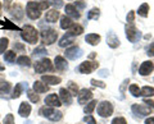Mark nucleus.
I'll return each instance as SVG.
<instances>
[{"instance_id":"f257e3e1","label":"nucleus","mask_w":154,"mask_h":124,"mask_svg":"<svg viewBox=\"0 0 154 124\" xmlns=\"http://www.w3.org/2000/svg\"><path fill=\"white\" fill-rule=\"evenodd\" d=\"M21 37L28 44H36L38 40V33L33 26L27 25L21 30Z\"/></svg>"},{"instance_id":"f03ea898","label":"nucleus","mask_w":154,"mask_h":124,"mask_svg":"<svg viewBox=\"0 0 154 124\" xmlns=\"http://www.w3.org/2000/svg\"><path fill=\"white\" fill-rule=\"evenodd\" d=\"M40 114H41L42 117H45V118L49 119V120H53V122L60 120L62 117H63V114H62L60 111L55 110V109L51 108V106H44V108H41L40 109Z\"/></svg>"},{"instance_id":"7ed1b4c3","label":"nucleus","mask_w":154,"mask_h":124,"mask_svg":"<svg viewBox=\"0 0 154 124\" xmlns=\"http://www.w3.org/2000/svg\"><path fill=\"white\" fill-rule=\"evenodd\" d=\"M57 39H58V32L55 30L49 28V30H45V31L41 32V40H42V42H44L45 45L54 44V42L57 41Z\"/></svg>"},{"instance_id":"20e7f679","label":"nucleus","mask_w":154,"mask_h":124,"mask_svg":"<svg viewBox=\"0 0 154 124\" xmlns=\"http://www.w3.org/2000/svg\"><path fill=\"white\" fill-rule=\"evenodd\" d=\"M98 114L102 118H108L113 114V105L109 101H103L98 105Z\"/></svg>"},{"instance_id":"39448f33","label":"nucleus","mask_w":154,"mask_h":124,"mask_svg":"<svg viewBox=\"0 0 154 124\" xmlns=\"http://www.w3.org/2000/svg\"><path fill=\"white\" fill-rule=\"evenodd\" d=\"M98 66H99L98 61H84V63H81L79 65L77 70L82 74H90L91 72H94Z\"/></svg>"},{"instance_id":"423d86ee","label":"nucleus","mask_w":154,"mask_h":124,"mask_svg":"<svg viewBox=\"0 0 154 124\" xmlns=\"http://www.w3.org/2000/svg\"><path fill=\"white\" fill-rule=\"evenodd\" d=\"M46 70H53V64L49 59L44 58V59L36 61V64H35V72L36 73H44Z\"/></svg>"},{"instance_id":"0eeeda50","label":"nucleus","mask_w":154,"mask_h":124,"mask_svg":"<svg viewBox=\"0 0 154 124\" xmlns=\"http://www.w3.org/2000/svg\"><path fill=\"white\" fill-rule=\"evenodd\" d=\"M126 37L130 42H136L141 37V32L137 31L134 25H127L126 26Z\"/></svg>"},{"instance_id":"6e6552de","label":"nucleus","mask_w":154,"mask_h":124,"mask_svg":"<svg viewBox=\"0 0 154 124\" xmlns=\"http://www.w3.org/2000/svg\"><path fill=\"white\" fill-rule=\"evenodd\" d=\"M131 110L134 114H136L137 117H146L150 114V108L146 106V105H139V104H135L132 105Z\"/></svg>"},{"instance_id":"1a4fd4ad","label":"nucleus","mask_w":154,"mask_h":124,"mask_svg":"<svg viewBox=\"0 0 154 124\" xmlns=\"http://www.w3.org/2000/svg\"><path fill=\"white\" fill-rule=\"evenodd\" d=\"M82 54H84V52H82V50H81L79 46H72V47H69V49L66 50V56L68 59H71V60H76V59L81 58Z\"/></svg>"},{"instance_id":"9d476101","label":"nucleus","mask_w":154,"mask_h":124,"mask_svg":"<svg viewBox=\"0 0 154 124\" xmlns=\"http://www.w3.org/2000/svg\"><path fill=\"white\" fill-rule=\"evenodd\" d=\"M153 70H154V64L152 63L150 60H146L140 65V68H139V73H140L141 75H148V74H150Z\"/></svg>"},{"instance_id":"9b49d317","label":"nucleus","mask_w":154,"mask_h":124,"mask_svg":"<svg viewBox=\"0 0 154 124\" xmlns=\"http://www.w3.org/2000/svg\"><path fill=\"white\" fill-rule=\"evenodd\" d=\"M93 99V92L88 88H82L79 92V102L80 104H88L89 100Z\"/></svg>"},{"instance_id":"f8f14e48","label":"nucleus","mask_w":154,"mask_h":124,"mask_svg":"<svg viewBox=\"0 0 154 124\" xmlns=\"http://www.w3.org/2000/svg\"><path fill=\"white\" fill-rule=\"evenodd\" d=\"M45 104L48 105V106H51V108H55V106L58 108V106H60L62 105L59 97H58L55 93H51V95H49V96H46Z\"/></svg>"},{"instance_id":"ddd939ff","label":"nucleus","mask_w":154,"mask_h":124,"mask_svg":"<svg viewBox=\"0 0 154 124\" xmlns=\"http://www.w3.org/2000/svg\"><path fill=\"white\" fill-rule=\"evenodd\" d=\"M59 95H60V100L62 102L66 105H71L72 104V95L67 88H60L59 90Z\"/></svg>"},{"instance_id":"4468645a","label":"nucleus","mask_w":154,"mask_h":124,"mask_svg":"<svg viewBox=\"0 0 154 124\" xmlns=\"http://www.w3.org/2000/svg\"><path fill=\"white\" fill-rule=\"evenodd\" d=\"M27 87H28V86H27V82H21V83H18L16 87H14V90H13L12 99H18L19 96H21V93H22L23 90H28Z\"/></svg>"},{"instance_id":"2eb2a0df","label":"nucleus","mask_w":154,"mask_h":124,"mask_svg":"<svg viewBox=\"0 0 154 124\" xmlns=\"http://www.w3.org/2000/svg\"><path fill=\"white\" fill-rule=\"evenodd\" d=\"M11 14H12L14 18H16V19H21V18L23 17V14H25L22 5H19V4H16V5H13V7L11 8Z\"/></svg>"},{"instance_id":"dca6fc26","label":"nucleus","mask_w":154,"mask_h":124,"mask_svg":"<svg viewBox=\"0 0 154 124\" xmlns=\"http://www.w3.org/2000/svg\"><path fill=\"white\" fill-rule=\"evenodd\" d=\"M66 14L71 18H75V19H79L80 18V13L77 12V9L75 5H72V4H67L66 5Z\"/></svg>"},{"instance_id":"f3484780","label":"nucleus","mask_w":154,"mask_h":124,"mask_svg":"<svg viewBox=\"0 0 154 124\" xmlns=\"http://www.w3.org/2000/svg\"><path fill=\"white\" fill-rule=\"evenodd\" d=\"M18 114L23 118H27L28 115L31 114V105L27 104V102H22L19 105V110H18Z\"/></svg>"},{"instance_id":"a211bd4d","label":"nucleus","mask_w":154,"mask_h":124,"mask_svg":"<svg viewBox=\"0 0 154 124\" xmlns=\"http://www.w3.org/2000/svg\"><path fill=\"white\" fill-rule=\"evenodd\" d=\"M54 63H55V68H57L58 70H66L67 68H68L67 60L63 58V56H55Z\"/></svg>"},{"instance_id":"6ab92c4d","label":"nucleus","mask_w":154,"mask_h":124,"mask_svg":"<svg viewBox=\"0 0 154 124\" xmlns=\"http://www.w3.org/2000/svg\"><path fill=\"white\" fill-rule=\"evenodd\" d=\"M41 81L48 84H59L62 82V78L57 77V75H42Z\"/></svg>"},{"instance_id":"aec40b11","label":"nucleus","mask_w":154,"mask_h":124,"mask_svg":"<svg viewBox=\"0 0 154 124\" xmlns=\"http://www.w3.org/2000/svg\"><path fill=\"white\" fill-rule=\"evenodd\" d=\"M107 44L112 47V49H116L118 45H119V40H118V37L114 35V33L110 31L108 33V36H107Z\"/></svg>"},{"instance_id":"412c9836","label":"nucleus","mask_w":154,"mask_h":124,"mask_svg":"<svg viewBox=\"0 0 154 124\" xmlns=\"http://www.w3.org/2000/svg\"><path fill=\"white\" fill-rule=\"evenodd\" d=\"M58 18H59V12H58L57 9H51V10L46 12V14H45V21L46 22L54 23V22H57Z\"/></svg>"},{"instance_id":"4be33fe9","label":"nucleus","mask_w":154,"mask_h":124,"mask_svg":"<svg viewBox=\"0 0 154 124\" xmlns=\"http://www.w3.org/2000/svg\"><path fill=\"white\" fill-rule=\"evenodd\" d=\"M48 90H49V87H48L46 83H44L42 81H36V82L33 83V91L37 93H44Z\"/></svg>"},{"instance_id":"5701e85b","label":"nucleus","mask_w":154,"mask_h":124,"mask_svg":"<svg viewBox=\"0 0 154 124\" xmlns=\"http://www.w3.org/2000/svg\"><path fill=\"white\" fill-rule=\"evenodd\" d=\"M85 40H86V42H88V44L95 46V45H98L99 42H100L102 37H100L99 35H96V33H89V35H86Z\"/></svg>"},{"instance_id":"b1692460","label":"nucleus","mask_w":154,"mask_h":124,"mask_svg":"<svg viewBox=\"0 0 154 124\" xmlns=\"http://www.w3.org/2000/svg\"><path fill=\"white\" fill-rule=\"evenodd\" d=\"M27 7L38 9V10H44V9H46L49 7V3H46V1H28Z\"/></svg>"},{"instance_id":"393cba45","label":"nucleus","mask_w":154,"mask_h":124,"mask_svg":"<svg viewBox=\"0 0 154 124\" xmlns=\"http://www.w3.org/2000/svg\"><path fill=\"white\" fill-rule=\"evenodd\" d=\"M27 16L30 19H38V18L41 17V10L31 8V7H27Z\"/></svg>"},{"instance_id":"a878e982","label":"nucleus","mask_w":154,"mask_h":124,"mask_svg":"<svg viewBox=\"0 0 154 124\" xmlns=\"http://www.w3.org/2000/svg\"><path fill=\"white\" fill-rule=\"evenodd\" d=\"M11 88H12L11 83L7 82V81L0 83V97H5V95L11 92Z\"/></svg>"},{"instance_id":"bb28decb","label":"nucleus","mask_w":154,"mask_h":124,"mask_svg":"<svg viewBox=\"0 0 154 124\" xmlns=\"http://www.w3.org/2000/svg\"><path fill=\"white\" fill-rule=\"evenodd\" d=\"M84 32V28H82V26H80V25H76V23H73L72 25V27L69 28V35L71 36H79V35H81V33Z\"/></svg>"},{"instance_id":"cd10ccee","label":"nucleus","mask_w":154,"mask_h":124,"mask_svg":"<svg viewBox=\"0 0 154 124\" xmlns=\"http://www.w3.org/2000/svg\"><path fill=\"white\" fill-rule=\"evenodd\" d=\"M72 19L69 17H67V16H64V17H62V19H60V27L63 28V30H69V28L72 27Z\"/></svg>"},{"instance_id":"c85d7f7f","label":"nucleus","mask_w":154,"mask_h":124,"mask_svg":"<svg viewBox=\"0 0 154 124\" xmlns=\"http://www.w3.org/2000/svg\"><path fill=\"white\" fill-rule=\"evenodd\" d=\"M72 42H73V39H72V36L69 35V33H67V35H64L63 37H62V40L59 41V46L60 47H66L71 45Z\"/></svg>"},{"instance_id":"c756f323","label":"nucleus","mask_w":154,"mask_h":124,"mask_svg":"<svg viewBox=\"0 0 154 124\" xmlns=\"http://www.w3.org/2000/svg\"><path fill=\"white\" fill-rule=\"evenodd\" d=\"M0 25H2L4 28H8V30H14V31H21V28H19L18 26H16V25H13V23L11 22V21H8V19H5V21H0Z\"/></svg>"},{"instance_id":"7c9ffc66","label":"nucleus","mask_w":154,"mask_h":124,"mask_svg":"<svg viewBox=\"0 0 154 124\" xmlns=\"http://www.w3.org/2000/svg\"><path fill=\"white\" fill-rule=\"evenodd\" d=\"M137 13H139V16H141V17H148V13H149V5L146 3H144V4H141L140 7H139V9H137Z\"/></svg>"},{"instance_id":"2f4dec72","label":"nucleus","mask_w":154,"mask_h":124,"mask_svg":"<svg viewBox=\"0 0 154 124\" xmlns=\"http://www.w3.org/2000/svg\"><path fill=\"white\" fill-rule=\"evenodd\" d=\"M17 63L19 65H23V66H30L31 65V59L28 58V56H26V55H22V56H19V58L17 59Z\"/></svg>"},{"instance_id":"473e14b6","label":"nucleus","mask_w":154,"mask_h":124,"mask_svg":"<svg viewBox=\"0 0 154 124\" xmlns=\"http://www.w3.org/2000/svg\"><path fill=\"white\" fill-rule=\"evenodd\" d=\"M100 16V9L99 8H93L88 13V19H98Z\"/></svg>"},{"instance_id":"72a5a7b5","label":"nucleus","mask_w":154,"mask_h":124,"mask_svg":"<svg viewBox=\"0 0 154 124\" xmlns=\"http://www.w3.org/2000/svg\"><path fill=\"white\" fill-rule=\"evenodd\" d=\"M140 95L141 96H153L154 95V88L149 87V86H144V87L140 90Z\"/></svg>"},{"instance_id":"f704fd0d","label":"nucleus","mask_w":154,"mask_h":124,"mask_svg":"<svg viewBox=\"0 0 154 124\" xmlns=\"http://www.w3.org/2000/svg\"><path fill=\"white\" fill-rule=\"evenodd\" d=\"M4 60L7 61V63H13V61H16V52L14 51H5V55H4Z\"/></svg>"},{"instance_id":"c9c22d12","label":"nucleus","mask_w":154,"mask_h":124,"mask_svg":"<svg viewBox=\"0 0 154 124\" xmlns=\"http://www.w3.org/2000/svg\"><path fill=\"white\" fill-rule=\"evenodd\" d=\"M96 104H98V102H96L95 100H93V101L88 102V105H86V106L84 108V111L89 115V114H91V113L94 111V109H95V106H96Z\"/></svg>"},{"instance_id":"e433bc0d","label":"nucleus","mask_w":154,"mask_h":124,"mask_svg":"<svg viewBox=\"0 0 154 124\" xmlns=\"http://www.w3.org/2000/svg\"><path fill=\"white\" fill-rule=\"evenodd\" d=\"M8 45H9V40L7 37H2V39H0V54L5 52Z\"/></svg>"},{"instance_id":"4c0bfd02","label":"nucleus","mask_w":154,"mask_h":124,"mask_svg":"<svg viewBox=\"0 0 154 124\" xmlns=\"http://www.w3.org/2000/svg\"><path fill=\"white\" fill-rule=\"evenodd\" d=\"M27 96L32 102H35V104L38 102V100H40L38 99V95H36V92L33 91V90H27Z\"/></svg>"},{"instance_id":"58836bf2","label":"nucleus","mask_w":154,"mask_h":124,"mask_svg":"<svg viewBox=\"0 0 154 124\" xmlns=\"http://www.w3.org/2000/svg\"><path fill=\"white\" fill-rule=\"evenodd\" d=\"M130 92H131L132 96H135V97L141 96V95H140V88H139L137 84H131V86H130Z\"/></svg>"},{"instance_id":"ea45409f","label":"nucleus","mask_w":154,"mask_h":124,"mask_svg":"<svg viewBox=\"0 0 154 124\" xmlns=\"http://www.w3.org/2000/svg\"><path fill=\"white\" fill-rule=\"evenodd\" d=\"M68 91L71 92V95L72 96H77L79 95V88H77V86L73 83V82H69V84H68Z\"/></svg>"},{"instance_id":"a19ab883","label":"nucleus","mask_w":154,"mask_h":124,"mask_svg":"<svg viewBox=\"0 0 154 124\" xmlns=\"http://www.w3.org/2000/svg\"><path fill=\"white\" fill-rule=\"evenodd\" d=\"M33 55L35 56H42V55H46V50L44 47H36L35 50H33Z\"/></svg>"},{"instance_id":"79ce46f5","label":"nucleus","mask_w":154,"mask_h":124,"mask_svg":"<svg viewBox=\"0 0 154 124\" xmlns=\"http://www.w3.org/2000/svg\"><path fill=\"white\" fill-rule=\"evenodd\" d=\"M91 84L95 86V87H100V88H105V83L102 82V81H98V79H91Z\"/></svg>"},{"instance_id":"37998d69","label":"nucleus","mask_w":154,"mask_h":124,"mask_svg":"<svg viewBox=\"0 0 154 124\" xmlns=\"http://www.w3.org/2000/svg\"><path fill=\"white\" fill-rule=\"evenodd\" d=\"M48 1H49V4H51V5H54L55 8L63 7V1H62V0H48Z\"/></svg>"},{"instance_id":"c03bdc74","label":"nucleus","mask_w":154,"mask_h":124,"mask_svg":"<svg viewBox=\"0 0 154 124\" xmlns=\"http://www.w3.org/2000/svg\"><path fill=\"white\" fill-rule=\"evenodd\" d=\"M4 124H14L13 114H8V115L4 118Z\"/></svg>"},{"instance_id":"a18cd8bd","label":"nucleus","mask_w":154,"mask_h":124,"mask_svg":"<svg viewBox=\"0 0 154 124\" xmlns=\"http://www.w3.org/2000/svg\"><path fill=\"white\" fill-rule=\"evenodd\" d=\"M112 124H127L126 123V119L122 118V117H118V118H114Z\"/></svg>"},{"instance_id":"49530a36","label":"nucleus","mask_w":154,"mask_h":124,"mask_svg":"<svg viewBox=\"0 0 154 124\" xmlns=\"http://www.w3.org/2000/svg\"><path fill=\"white\" fill-rule=\"evenodd\" d=\"M84 120H85L86 123H88V124H96L94 117H93V115H90V114H89V115H86V117L84 118Z\"/></svg>"},{"instance_id":"de8ad7c7","label":"nucleus","mask_w":154,"mask_h":124,"mask_svg":"<svg viewBox=\"0 0 154 124\" xmlns=\"http://www.w3.org/2000/svg\"><path fill=\"white\" fill-rule=\"evenodd\" d=\"M134 17H135L134 10L128 12V14H127V23L128 25H134Z\"/></svg>"},{"instance_id":"09e8293b","label":"nucleus","mask_w":154,"mask_h":124,"mask_svg":"<svg viewBox=\"0 0 154 124\" xmlns=\"http://www.w3.org/2000/svg\"><path fill=\"white\" fill-rule=\"evenodd\" d=\"M146 54H148L149 56H154V42H153L150 46H149V49H148V52H146Z\"/></svg>"},{"instance_id":"8fccbe9b","label":"nucleus","mask_w":154,"mask_h":124,"mask_svg":"<svg viewBox=\"0 0 154 124\" xmlns=\"http://www.w3.org/2000/svg\"><path fill=\"white\" fill-rule=\"evenodd\" d=\"M14 49L19 50V51H25V46H23L22 44H18V42H16V44H14Z\"/></svg>"},{"instance_id":"3c124183","label":"nucleus","mask_w":154,"mask_h":124,"mask_svg":"<svg viewBox=\"0 0 154 124\" xmlns=\"http://www.w3.org/2000/svg\"><path fill=\"white\" fill-rule=\"evenodd\" d=\"M75 5L82 9V8H85V3H84V1H81V0H79V1H76V4H75Z\"/></svg>"},{"instance_id":"603ef678","label":"nucleus","mask_w":154,"mask_h":124,"mask_svg":"<svg viewBox=\"0 0 154 124\" xmlns=\"http://www.w3.org/2000/svg\"><path fill=\"white\" fill-rule=\"evenodd\" d=\"M145 124H154V117L148 118L146 120H145Z\"/></svg>"},{"instance_id":"864d4df0","label":"nucleus","mask_w":154,"mask_h":124,"mask_svg":"<svg viewBox=\"0 0 154 124\" xmlns=\"http://www.w3.org/2000/svg\"><path fill=\"white\" fill-rule=\"evenodd\" d=\"M144 104H148V106H153L154 108V102L152 100H144Z\"/></svg>"},{"instance_id":"5fc2aeb1","label":"nucleus","mask_w":154,"mask_h":124,"mask_svg":"<svg viewBox=\"0 0 154 124\" xmlns=\"http://www.w3.org/2000/svg\"><path fill=\"white\" fill-rule=\"evenodd\" d=\"M100 75H108V73H107V70H105V69H103V70H100Z\"/></svg>"},{"instance_id":"6e6d98bb","label":"nucleus","mask_w":154,"mask_h":124,"mask_svg":"<svg viewBox=\"0 0 154 124\" xmlns=\"http://www.w3.org/2000/svg\"><path fill=\"white\" fill-rule=\"evenodd\" d=\"M4 1H5V7H9V4L12 3V0H4Z\"/></svg>"},{"instance_id":"4d7b16f0","label":"nucleus","mask_w":154,"mask_h":124,"mask_svg":"<svg viewBox=\"0 0 154 124\" xmlns=\"http://www.w3.org/2000/svg\"><path fill=\"white\" fill-rule=\"evenodd\" d=\"M0 70H4V66H3L2 64H0Z\"/></svg>"},{"instance_id":"13d9d810","label":"nucleus","mask_w":154,"mask_h":124,"mask_svg":"<svg viewBox=\"0 0 154 124\" xmlns=\"http://www.w3.org/2000/svg\"><path fill=\"white\" fill-rule=\"evenodd\" d=\"M0 14H2V4H0Z\"/></svg>"},{"instance_id":"bf43d9fd","label":"nucleus","mask_w":154,"mask_h":124,"mask_svg":"<svg viewBox=\"0 0 154 124\" xmlns=\"http://www.w3.org/2000/svg\"><path fill=\"white\" fill-rule=\"evenodd\" d=\"M25 124H32V123H31V122H26Z\"/></svg>"}]
</instances>
